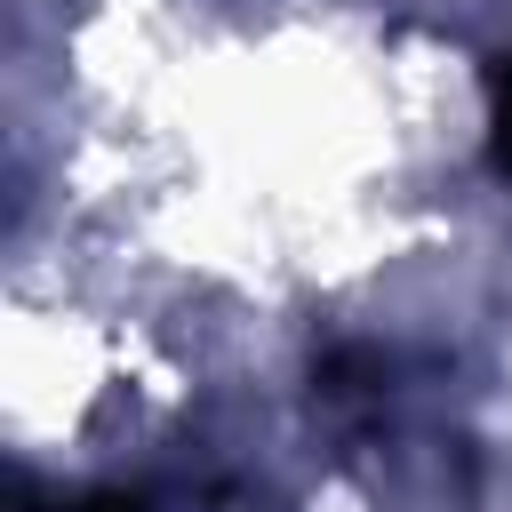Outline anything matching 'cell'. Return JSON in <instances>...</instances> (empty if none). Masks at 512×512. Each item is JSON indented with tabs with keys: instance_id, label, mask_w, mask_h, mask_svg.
Masks as SVG:
<instances>
[{
	"instance_id": "cell-1",
	"label": "cell",
	"mask_w": 512,
	"mask_h": 512,
	"mask_svg": "<svg viewBox=\"0 0 512 512\" xmlns=\"http://www.w3.org/2000/svg\"><path fill=\"white\" fill-rule=\"evenodd\" d=\"M488 96H496V168L512 176V56H496V72H488Z\"/></svg>"
}]
</instances>
